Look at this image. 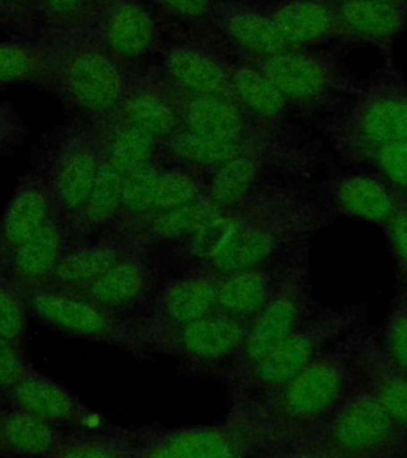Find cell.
I'll use <instances>...</instances> for the list:
<instances>
[{"instance_id":"40","label":"cell","mask_w":407,"mask_h":458,"mask_svg":"<svg viewBox=\"0 0 407 458\" xmlns=\"http://www.w3.org/2000/svg\"><path fill=\"white\" fill-rule=\"evenodd\" d=\"M390 249L400 272L403 288L407 286V193L401 191L392 218L384 226Z\"/></svg>"},{"instance_id":"19","label":"cell","mask_w":407,"mask_h":458,"mask_svg":"<svg viewBox=\"0 0 407 458\" xmlns=\"http://www.w3.org/2000/svg\"><path fill=\"white\" fill-rule=\"evenodd\" d=\"M400 198V190L384 177L369 174H352L335 182L331 188V206L337 214L372 223L380 228L392 218Z\"/></svg>"},{"instance_id":"13","label":"cell","mask_w":407,"mask_h":458,"mask_svg":"<svg viewBox=\"0 0 407 458\" xmlns=\"http://www.w3.org/2000/svg\"><path fill=\"white\" fill-rule=\"evenodd\" d=\"M137 247L142 245L118 229L73 237L47 286L79 293Z\"/></svg>"},{"instance_id":"1","label":"cell","mask_w":407,"mask_h":458,"mask_svg":"<svg viewBox=\"0 0 407 458\" xmlns=\"http://www.w3.org/2000/svg\"><path fill=\"white\" fill-rule=\"evenodd\" d=\"M329 210L286 188H259L177 242L180 257L216 276L265 265L306 241Z\"/></svg>"},{"instance_id":"10","label":"cell","mask_w":407,"mask_h":458,"mask_svg":"<svg viewBox=\"0 0 407 458\" xmlns=\"http://www.w3.org/2000/svg\"><path fill=\"white\" fill-rule=\"evenodd\" d=\"M56 75L61 96L98 118L114 114L129 88L120 67L99 50L73 53Z\"/></svg>"},{"instance_id":"26","label":"cell","mask_w":407,"mask_h":458,"mask_svg":"<svg viewBox=\"0 0 407 458\" xmlns=\"http://www.w3.org/2000/svg\"><path fill=\"white\" fill-rule=\"evenodd\" d=\"M182 128L208 136L250 140L249 123L236 100L222 96H194L180 104Z\"/></svg>"},{"instance_id":"14","label":"cell","mask_w":407,"mask_h":458,"mask_svg":"<svg viewBox=\"0 0 407 458\" xmlns=\"http://www.w3.org/2000/svg\"><path fill=\"white\" fill-rule=\"evenodd\" d=\"M301 242L294 243L285 255L280 253L265 265L218 276V310L250 320L271 298L282 277L293 265L304 247Z\"/></svg>"},{"instance_id":"9","label":"cell","mask_w":407,"mask_h":458,"mask_svg":"<svg viewBox=\"0 0 407 458\" xmlns=\"http://www.w3.org/2000/svg\"><path fill=\"white\" fill-rule=\"evenodd\" d=\"M218 309V276L193 269L165 284L155 301L153 314L140 323L143 352H157L172 331Z\"/></svg>"},{"instance_id":"39","label":"cell","mask_w":407,"mask_h":458,"mask_svg":"<svg viewBox=\"0 0 407 458\" xmlns=\"http://www.w3.org/2000/svg\"><path fill=\"white\" fill-rule=\"evenodd\" d=\"M380 344L390 363L407 374V294L404 292L394 300Z\"/></svg>"},{"instance_id":"25","label":"cell","mask_w":407,"mask_h":458,"mask_svg":"<svg viewBox=\"0 0 407 458\" xmlns=\"http://www.w3.org/2000/svg\"><path fill=\"white\" fill-rule=\"evenodd\" d=\"M124 175L102 161L83 206L69 218L73 237L94 236L114 228L122 208Z\"/></svg>"},{"instance_id":"27","label":"cell","mask_w":407,"mask_h":458,"mask_svg":"<svg viewBox=\"0 0 407 458\" xmlns=\"http://www.w3.org/2000/svg\"><path fill=\"white\" fill-rule=\"evenodd\" d=\"M165 71L182 89L194 96L236 100L231 73L214 56L194 48H175L165 57Z\"/></svg>"},{"instance_id":"3","label":"cell","mask_w":407,"mask_h":458,"mask_svg":"<svg viewBox=\"0 0 407 458\" xmlns=\"http://www.w3.org/2000/svg\"><path fill=\"white\" fill-rule=\"evenodd\" d=\"M132 457L215 458L242 457L274 443L271 429L257 403L242 398L225 425L194 428L126 429Z\"/></svg>"},{"instance_id":"48","label":"cell","mask_w":407,"mask_h":458,"mask_svg":"<svg viewBox=\"0 0 407 458\" xmlns=\"http://www.w3.org/2000/svg\"><path fill=\"white\" fill-rule=\"evenodd\" d=\"M365 2H380V4H398L400 0H365Z\"/></svg>"},{"instance_id":"47","label":"cell","mask_w":407,"mask_h":458,"mask_svg":"<svg viewBox=\"0 0 407 458\" xmlns=\"http://www.w3.org/2000/svg\"><path fill=\"white\" fill-rule=\"evenodd\" d=\"M5 394L4 392H0V420H2V415H4V411L7 408L8 403H5Z\"/></svg>"},{"instance_id":"34","label":"cell","mask_w":407,"mask_h":458,"mask_svg":"<svg viewBox=\"0 0 407 458\" xmlns=\"http://www.w3.org/2000/svg\"><path fill=\"white\" fill-rule=\"evenodd\" d=\"M237 102L263 120H276L285 110L286 99L261 71L243 67L231 73Z\"/></svg>"},{"instance_id":"6","label":"cell","mask_w":407,"mask_h":458,"mask_svg":"<svg viewBox=\"0 0 407 458\" xmlns=\"http://www.w3.org/2000/svg\"><path fill=\"white\" fill-rule=\"evenodd\" d=\"M333 139L345 157L361 161L386 145L407 142V83L384 80L366 88L333 124Z\"/></svg>"},{"instance_id":"21","label":"cell","mask_w":407,"mask_h":458,"mask_svg":"<svg viewBox=\"0 0 407 458\" xmlns=\"http://www.w3.org/2000/svg\"><path fill=\"white\" fill-rule=\"evenodd\" d=\"M159 143L182 128L180 104L157 86H129L114 114Z\"/></svg>"},{"instance_id":"46","label":"cell","mask_w":407,"mask_h":458,"mask_svg":"<svg viewBox=\"0 0 407 458\" xmlns=\"http://www.w3.org/2000/svg\"><path fill=\"white\" fill-rule=\"evenodd\" d=\"M8 265H10V249L4 239L0 237V277L8 276Z\"/></svg>"},{"instance_id":"17","label":"cell","mask_w":407,"mask_h":458,"mask_svg":"<svg viewBox=\"0 0 407 458\" xmlns=\"http://www.w3.org/2000/svg\"><path fill=\"white\" fill-rule=\"evenodd\" d=\"M155 274L143 247H137L104 272L79 294L100 309L122 315L136 308L150 294Z\"/></svg>"},{"instance_id":"31","label":"cell","mask_w":407,"mask_h":458,"mask_svg":"<svg viewBox=\"0 0 407 458\" xmlns=\"http://www.w3.org/2000/svg\"><path fill=\"white\" fill-rule=\"evenodd\" d=\"M286 45H306L329 32L337 24L336 12L318 0H301L279 10L272 16Z\"/></svg>"},{"instance_id":"29","label":"cell","mask_w":407,"mask_h":458,"mask_svg":"<svg viewBox=\"0 0 407 458\" xmlns=\"http://www.w3.org/2000/svg\"><path fill=\"white\" fill-rule=\"evenodd\" d=\"M163 143L167 155L180 165L212 169L253 147L249 140L208 136L186 128H180Z\"/></svg>"},{"instance_id":"43","label":"cell","mask_w":407,"mask_h":458,"mask_svg":"<svg viewBox=\"0 0 407 458\" xmlns=\"http://www.w3.org/2000/svg\"><path fill=\"white\" fill-rule=\"evenodd\" d=\"M28 134L26 124L8 104H0V157L22 142Z\"/></svg>"},{"instance_id":"42","label":"cell","mask_w":407,"mask_h":458,"mask_svg":"<svg viewBox=\"0 0 407 458\" xmlns=\"http://www.w3.org/2000/svg\"><path fill=\"white\" fill-rule=\"evenodd\" d=\"M30 369L24 351L0 337V392L7 394Z\"/></svg>"},{"instance_id":"28","label":"cell","mask_w":407,"mask_h":458,"mask_svg":"<svg viewBox=\"0 0 407 458\" xmlns=\"http://www.w3.org/2000/svg\"><path fill=\"white\" fill-rule=\"evenodd\" d=\"M222 210L206 194L204 198L185 206L143 218L131 228L126 236L132 237L143 249L155 243H177Z\"/></svg>"},{"instance_id":"2","label":"cell","mask_w":407,"mask_h":458,"mask_svg":"<svg viewBox=\"0 0 407 458\" xmlns=\"http://www.w3.org/2000/svg\"><path fill=\"white\" fill-rule=\"evenodd\" d=\"M365 336V331H352L280 388L255 400L276 443L282 439L302 445L339 408L360 382Z\"/></svg>"},{"instance_id":"44","label":"cell","mask_w":407,"mask_h":458,"mask_svg":"<svg viewBox=\"0 0 407 458\" xmlns=\"http://www.w3.org/2000/svg\"><path fill=\"white\" fill-rule=\"evenodd\" d=\"M161 5L174 13L188 16V18H199L208 12L210 0H157Z\"/></svg>"},{"instance_id":"8","label":"cell","mask_w":407,"mask_h":458,"mask_svg":"<svg viewBox=\"0 0 407 458\" xmlns=\"http://www.w3.org/2000/svg\"><path fill=\"white\" fill-rule=\"evenodd\" d=\"M29 310L43 323L71 336L104 341L132 353H143L140 325L107 312L81 294L50 286L22 290Z\"/></svg>"},{"instance_id":"49","label":"cell","mask_w":407,"mask_h":458,"mask_svg":"<svg viewBox=\"0 0 407 458\" xmlns=\"http://www.w3.org/2000/svg\"><path fill=\"white\" fill-rule=\"evenodd\" d=\"M403 292H404V293L407 294V286H404V288H403Z\"/></svg>"},{"instance_id":"41","label":"cell","mask_w":407,"mask_h":458,"mask_svg":"<svg viewBox=\"0 0 407 458\" xmlns=\"http://www.w3.org/2000/svg\"><path fill=\"white\" fill-rule=\"evenodd\" d=\"M371 161L382 172V177L394 188L407 193V142L390 143L372 155Z\"/></svg>"},{"instance_id":"35","label":"cell","mask_w":407,"mask_h":458,"mask_svg":"<svg viewBox=\"0 0 407 458\" xmlns=\"http://www.w3.org/2000/svg\"><path fill=\"white\" fill-rule=\"evenodd\" d=\"M225 29L234 42L239 43L245 50L257 55L274 56L285 51L288 47L280 36L272 18L263 14L250 13V12L231 14L225 22Z\"/></svg>"},{"instance_id":"45","label":"cell","mask_w":407,"mask_h":458,"mask_svg":"<svg viewBox=\"0 0 407 458\" xmlns=\"http://www.w3.org/2000/svg\"><path fill=\"white\" fill-rule=\"evenodd\" d=\"M47 7L55 13H72L85 2V0H43Z\"/></svg>"},{"instance_id":"38","label":"cell","mask_w":407,"mask_h":458,"mask_svg":"<svg viewBox=\"0 0 407 458\" xmlns=\"http://www.w3.org/2000/svg\"><path fill=\"white\" fill-rule=\"evenodd\" d=\"M29 306L21 286L8 276L0 277V337L24 351Z\"/></svg>"},{"instance_id":"18","label":"cell","mask_w":407,"mask_h":458,"mask_svg":"<svg viewBox=\"0 0 407 458\" xmlns=\"http://www.w3.org/2000/svg\"><path fill=\"white\" fill-rule=\"evenodd\" d=\"M59 212L50 182L43 172H29L8 200L0 218V237L12 250Z\"/></svg>"},{"instance_id":"7","label":"cell","mask_w":407,"mask_h":458,"mask_svg":"<svg viewBox=\"0 0 407 458\" xmlns=\"http://www.w3.org/2000/svg\"><path fill=\"white\" fill-rule=\"evenodd\" d=\"M308 245L280 280L265 306L251 317L242 347L233 360V382L257 365L300 327L310 309Z\"/></svg>"},{"instance_id":"11","label":"cell","mask_w":407,"mask_h":458,"mask_svg":"<svg viewBox=\"0 0 407 458\" xmlns=\"http://www.w3.org/2000/svg\"><path fill=\"white\" fill-rule=\"evenodd\" d=\"M100 165L102 155L94 126L71 131L51 151L43 174L50 182L57 210L67 220L83 206Z\"/></svg>"},{"instance_id":"12","label":"cell","mask_w":407,"mask_h":458,"mask_svg":"<svg viewBox=\"0 0 407 458\" xmlns=\"http://www.w3.org/2000/svg\"><path fill=\"white\" fill-rule=\"evenodd\" d=\"M249 320L215 310L172 331L157 352L177 355L191 366H216L233 361L242 347Z\"/></svg>"},{"instance_id":"22","label":"cell","mask_w":407,"mask_h":458,"mask_svg":"<svg viewBox=\"0 0 407 458\" xmlns=\"http://www.w3.org/2000/svg\"><path fill=\"white\" fill-rule=\"evenodd\" d=\"M360 379L407 433V374L390 363L379 337L369 333L360 349Z\"/></svg>"},{"instance_id":"16","label":"cell","mask_w":407,"mask_h":458,"mask_svg":"<svg viewBox=\"0 0 407 458\" xmlns=\"http://www.w3.org/2000/svg\"><path fill=\"white\" fill-rule=\"evenodd\" d=\"M5 396L8 403L55 425L93 428L99 423V417L75 394L56 380L37 372L32 366Z\"/></svg>"},{"instance_id":"20","label":"cell","mask_w":407,"mask_h":458,"mask_svg":"<svg viewBox=\"0 0 407 458\" xmlns=\"http://www.w3.org/2000/svg\"><path fill=\"white\" fill-rule=\"evenodd\" d=\"M261 72L279 89L286 102L315 104L326 98L333 73L318 57L304 53H285L269 56Z\"/></svg>"},{"instance_id":"5","label":"cell","mask_w":407,"mask_h":458,"mask_svg":"<svg viewBox=\"0 0 407 458\" xmlns=\"http://www.w3.org/2000/svg\"><path fill=\"white\" fill-rule=\"evenodd\" d=\"M363 320L360 306L309 314L284 343L234 380L243 392L269 394L314 361L329 345L347 336Z\"/></svg>"},{"instance_id":"33","label":"cell","mask_w":407,"mask_h":458,"mask_svg":"<svg viewBox=\"0 0 407 458\" xmlns=\"http://www.w3.org/2000/svg\"><path fill=\"white\" fill-rule=\"evenodd\" d=\"M108 42L123 56H139L148 50L155 40V22L140 5L124 2L110 14Z\"/></svg>"},{"instance_id":"4","label":"cell","mask_w":407,"mask_h":458,"mask_svg":"<svg viewBox=\"0 0 407 458\" xmlns=\"http://www.w3.org/2000/svg\"><path fill=\"white\" fill-rule=\"evenodd\" d=\"M302 447L306 454L333 457L392 455L407 447V433L360 379Z\"/></svg>"},{"instance_id":"36","label":"cell","mask_w":407,"mask_h":458,"mask_svg":"<svg viewBox=\"0 0 407 458\" xmlns=\"http://www.w3.org/2000/svg\"><path fill=\"white\" fill-rule=\"evenodd\" d=\"M47 51L22 42H0V85L37 79L48 71Z\"/></svg>"},{"instance_id":"15","label":"cell","mask_w":407,"mask_h":458,"mask_svg":"<svg viewBox=\"0 0 407 458\" xmlns=\"http://www.w3.org/2000/svg\"><path fill=\"white\" fill-rule=\"evenodd\" d=\"M72 239L69 220L56 212L42 228L10 250L8 277L22 290L48 285Z\"/></svg>"},{"instance_id":"32","label":"cell","mask_w":407,"mask_h":458,"mask_svg":"<svg viewBox=\"0 0 407 458\" xmlns=\"http://www.w3.org/2000/svg\"><path fill=\"white\" fill-rule=\"evenodd\" d=\"M336 18L352 34L369 38L394 36L404 24V12L398 5L365 0H343Z\"/></svg>"},{"instance_id":"37","label":"cell","mask_w":407,"mask_h":458,"mask_svg":"<svg viewBox=\"0 0 407 458\" xmlns=\"http://www.w3.org/2000/svg\"><path fill=\"white\" fill-rule=\"evenodd\" d=\"M55 457L116 458L132 457L126 429L104 435H65Z\"/></svg>"},{"instance_id":"23","label":"cell","mask_w":407,"mask_h":458,"mask_svg":"<svg viewBox=\"0 0 407 458\" xmlns=\"http://www.w3.org/2000/svg\"><path fill=\"white\" fill-rule=\"evenodd\" d=\"M102 161L122 175L157 163L159 142L114 114L99 118L94 126Z\"/></svg>"},{"instance_id":"24","label":"cell","mask_w":407,"mask_h":458,"mask_svg":"<svg viewBox=\"0 0 407 458\" xmlns=\"http://www.w3.org/2000/svg\"><path fill=\"white\" fill-rule=\"evenodd\" d=\"M64 437L55 423L8 403L0 420V455L55 457Z\"/></svg>"},{"instance_id":"30","label":"cell","mask_w":407,"mask_h":458,"mask_svg":"<svg viewBox=\"0 0 407 458\" xmlns=\"http://www.w3.org/2000/svg\"><path fill=\"white\" fill-rule=\"evenodd\" d=\"M263 159L255 147L215 167L208 182V196L222 208H233L257 190Z\"/></svg>"}]
</instances>
